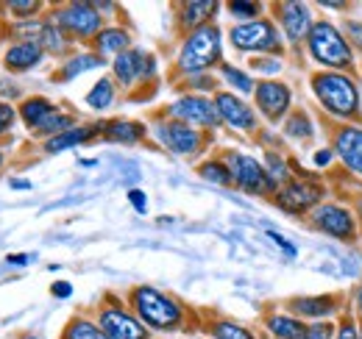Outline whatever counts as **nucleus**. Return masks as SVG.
Here are the masks:
<instances>
[{
    "label": "nucleus",
    "instance_id": "38",
    "mask_svg": "<svg viewBox=\"0 0 362 339\" xmlns=\"http://www.w3.org/2000/svg\"><path fill=\"white\" fill-rule=\"evenodd\" d=\"M6 8L11 11V17H17V20L23 23V20H34L37 11L42 8V3H40V0H8Z\"/></svg>",
    "mask_w": 362,
    "mask_h": 339
},
{
    "label": "nucleus",
    "instance_id": "3",
    "mask_svg": "<svg viewBox=\"0 0 362 339\" xmlns=\"http://www.w3.org/2000/svg\"><path fill=\"white\" fill-rule=\"evenodd\" d=\"M129 306L148 331H159V334L179 331L184 326V317H187L184 306L176 297L165 295L153 287H134L129 292Z\"/></svg>",
    "mask_w": 362,
    "mask_h": 339
},
{
    "label": "nucleus",
    "instance_id": "51",
    "mask_svg": "<svg viewBox=\"0 0 362 339\" xmlns=\"http://www.w3.org/2000/svg\"><path fill=\"white\" fill-rule=\"evenodd\" d=\"M11 189H31V181H25V178H11Z\"/></svg>",
    "mask_w": 362,
    "mask_h": 339
},
{
    "label": "nucleus",
    "instance_id": "30",
    "mask_svg": "<svg viewBox=\"0 0 362 339\" xmlns=\"http://www.w3.org/2000/svg\"><path fill=\"white\" fill-rule=\"evenodd\" d=\"M62 339H109L106 331L98 326V320H87V317H73L64 328Z\"/></svg>",
    "mask_w": 362,
    "mask_h": 339
},
{
    "label": "nucleus",
    "instance_id": "35",
    "mask_svg": "<svg viewBox=\"0 0 362 339\" xmlns=\"http://www.w3.org/2000/svg\"><path fill=\"white\" fill-rule=\"evenodd\" d=\"M40 47H42L45 53L59 56V53H64V50L70 47V40H67V34H64L62 28H56L53 23H45V31H42V37H40Z\"/></svg>",
    "mask_w": 362,
    "mask_h": 339
},
{
    "label": "nucleus",
    "instance_id": "9",
    "mask_svg": "<svg viewBox=\"0 0 362 339\" xmlns=\"http://www.w3.org/2000/svg\"><path fill=\"white\" fill-rule=\"evenodd\" d=\"M326 186L315 181V178H290L276 195H273V203L281 209V212L293 214V217H301V214H310L313 209H317L320 203H326Z\"/></svg>",
    "mask_w": 362,
    "mask_h": 339
},
{
    "label": "nucleus",
    "instance_id": "13",
    "mask_svg": "<svg viewBox=\"0 0 362 339\" xmlns=\"http://www.w3.org/2000/svg\"><path fill=\"white\" fill-rule=\"evenodd\" d=\"M254 103H257V112L268 123H281V120H287V114L293 109V89H290V84L276 81V78L257 81Z\"/></svg>",
    "mask_w": 362,
    "mask_h": 339
},
{
    "label": "nucleus",
    "instance_id": "17",
    "mask_svg": "<svg viewBox=\"0 0 362 339\" xmlns=\"http://www.w3.org/2000/svg\"><path fill=\"white\" fill-rule=\"evenodd\" d=\"M98 326L106 331L109 339H148V328L123 303H106L98 311Z\"/></svg>",
    "mask_w": 362,
    "mask_h": 339
},
{
    "label": "nucleus",
    "instance_id": "48",
    "mask_svg": "<svg viewBox=\"0 0 362 339\" xmlns=\"http://www.w3.org/2000/svg\"><path fill=\"white\" fill-rule=\"evenodd\" d=\"M50 292H53V297H70L73 295V284H67V281H53Z\"/></svg>",
    "mask_w": 362,
    "mask_h": 339
},
{
    "label": "nucleus",
    "instance_id": "46",
    "mask_svg": "<svg viewBox=\"0 0 362 339\" xmlns=\"http://www.w3.org/2000/svg\"><path fill=\"white\" fill-rule=\"evenodd\" d=\"M334 159H337V156H334V150H332V148H320V150H315V156H313V162H315L317 170L329 167Z\"/></svg>",
    "mask_w": 362,
    "mask_h": 339
},
{
    "label": "nucleus",
    "instance_id": "29",
    "mask_svg": "<svg viewBox=\"0 0 362 339\" xmlns=\"http://www.w3.org/2000/svg\"><path fill=\"white\" fill-rule=\"evenodd\" d=\"M206 331L212 339H257V334L248 326L234 323V320H212L206 326Z\"/></svg>",
    "mask_w": 362,
    "mask_h": 339
},
{
    "label": "nucleus",
    "instance_id": "28",
    "mask_svg": "<svg viewBox=\"0 0 362 339\" xmlns=\"http://www.w3.org/2000/svg\"><path fill=\"white\" fill-rule=\"evenodd\" d=\"M115 97H117L115 78H100V81H95V86L87 92L84 103L90 106L92 112H103V109H109V106L115 103Z\"/></svg>",
    "mask_w": 362,
    "mask_h": 339
},
{
    "label": "nucleus",
    "instance_id": "25",
    "mask_svg": "<svg viewBox=\"0 0 362 339\" xmlns=\"http://www.w3.org/2000/svg\"><path fill=\"white\" fill-rule=\"evenodd\" d=\"M265 328H268V334L276 339H301L304 331H307V323L298 320V317L290 314V311H271V314L265 317Z\"/></svg>",
    "mask_w": 362,
    "mask_h": 339
},
{
    "label": "nucleus",
    "instance_id": "31",
    "mask_svg": "<svg viewBox=\"0 0 362 339\" xmlns=\"http://www.w3.org/2000/svg\"><path fill=\"white\" fill-rule=\"evenodd\" d=\"M221 78L234 89V95H254V89H257V81L245 70H240L234 64H226V61L221 64Z\"/></svg>",
    "mask_w": 362,
    "mask_h": 339
},
{
    "label": "nucleus",
    "instance_id": "16",
    "mask_svg": "<svg viewBox=\"0 0 362 339\" xmlns=\"http://www.w3.org/2000/svg\"><path fill=\"white\" fill-rule=\"evenodd\" d=\"M343 300L346 297L337 295V292H329V295H298L287 300V311L296 314L298 320L304 323H320V320H334L343 311Z\"/></svg>",
    "mask_w": 362,
    "mask_h": 339
},
{
    "label": "nucleus",
    "instance_id": "18",
    "mask_svg": "<svg viewBox=\"0 0 362 339\" xmlns=\"http://www.w3.org/2000/svg\"><path fill=\"white\" fill-rule=\"evenodd\" d=\"M329 148L351 175L362 178V123H340L332 131Z\"/></svg>",
    "mask_w": 362,
    "mask_h": 339
},
{
    "label": "nucleus",
    "instance_id": "15",
    "mask_svg": "<svg viewBox=\"0 0 362 339\" xmlns=\"http://www.w3.org/2000/svg\"><path fill=\"white\" fill-rule=\"evenodd\" d=\"M215 109H218V117L221 123L228 126L231 131H243V133H254L259 128V114L257 109L243 100L240 95L234 92H215Z\"/></svg>",
    "mask_w": 362,
    "mask_h": 339
},
{
    "label": "nucleus",
    "instance_id": "12",
    "mask_svg": "<svg viewBox=\"0 0 362 339\" xmlns=\"http://www.w3.org/2000/svg\"><path fill=\"white\" fill-rule=\"evenodd\" d=\"M153 136L162 148H168L176 156H195L206 145V131H198L192 126H184L179 120H162L153 126Z\"/></svg>",
    "mask_w": 362,
    "mask_h": 339
},
{
    "label": "nucleus",
    "instance_id": "37",
    "mask_svg": "<svg viewBox=\"0 0 362 339\" xmlns=\"http://www.w3.org/2000/svg\"><path fill=\"white\" fill-rule=\"evenodd\" d=\"M340 31H343V37L349 40L351 50H354L357 56H362V20H357V17H346V20L340 23Z\"/></svg>",
    "mask_w": 362,
    "mask_h": 339
},
{
    "label": "nucleus",
    "instance_id": "32",
    "mask_svg": "<svg viewBox=\"0 0 362 339\" xmlns=\"http://www.w3.org/2000/svg\"><path fill=\"white\" fill-rule=\"evenodd\" d=\"M262 165L268 170V178H271L273 184H276V189H281L290 178H293V170H290V162L281 156V153H276V150H265V159H262Z\"/></svg>",
    "mask_w": 362,
    "mask_h": 339
},
{
    "label": "nucleus",
    "instance_id": "55",
    "mask_svg": "<svg viewBox=\"0 0 362 339\" xmlns=\"http://www.w3.org/2000/svg\"><path fill=\"white\" fill-rule=\"evenodd\" d=\"M20 339H37V337H20Z\"/></svg>",
    "mask_w": 362,
    "mask_h": 339
},
{
    "label": "nucleus",
    "instance_id": "44",
    "mask_svg": "<svg viewBox=\"0 0 362 339\" xmlns=\"http://www.w3.org/2000/svg\"><path fill=\"white\" fill-rule=\"evenodd\" d=\"M265 237L271 239V242H273V245H276V248H281V251H284V254L290 256V258H296V256H298V248H296L293 242H287V239H284V237H281L279 231H268Z\"/></svg>",
    "mask_w": 362,
    "mask_h": 339
},
{
    "label": "nucleus",
    "instance_id": "24",
    "mask_svg": "<svg viewBox=\"0 0 362 339\" xmlns=\"http://www.w3.org/2000/svg\"><path fill=\"white\" fill-rule=\"evenodd\" d=\"M103 64H106V59H100L95 50H92V53H73V56H67V59L62 61L56 78H59L62 84H67V81H73V78H78V76H84V73H90V70H98V67H103Z\"/></svg>",
    "mask_w": 362,
    "mask_h": 339
},
{
    "label": "nucleus",
    "instance_id": "56",
    "mask_svg": "<svg viewBox=\"0 0 362 339\" xmlns=\"http://www.w3.org/2000/svg\"><path fill=\"white\" fill-rule=\"evenodd\" d=\"M360 339H362V326H360Z\"/></svg>",
    "mask_w": 362,
    "mask_h": 339
},
{
    "label": "nucleus",
    "instance_id": "7",
    "mask_svg": "<svg viewBox=\"0 0 362 339\" xmlns=\"http://www.w3.org/2000/svg\"><path fill=\"white\" fill-rule=\"evenodd\" d=\"M50 23L56 28H62L70 42H95V37L106 28L103 25V14L92 3H64V6H56Z\"/></svg>",
    "mask_w": 362,
    "mask_h": 339
},
{
    "label": "nucleus",
    "instance_id": "33",
    "mask_svg": "<svg viewBox=\"0 0 362 339\" xmlns=\"http://www.w3.org/2000/svg\"><path fill=\"white\" fill-rule=\"evenodd\" d=\"M198 175L209 184H218V186H234L231 184V172H228V165L223 159H206L201 167H198Z\"/></svg>",
    "mask_w": 362,
    "mask_h": 339
},
{
    "label": "nucleus",
    "instance_id": "57",
    "mask_svg": "<svg viewBox=\"0 0 362 339\" xmlns=\"http://www.w3.org/2000/svg\"><path fill=\"white\" fill-rule=\"evenodd\" d=\"M192 339H198V337H192Z\"/></svg>",
    "mask_w": 362,
    "mask_h": 339
},
{
    "label": "nucleus",
    "instance_id": "42",
    "mask_svg": "<svg viewBox=\"0 0 362 339\" xmlns=\"http://www.w3.org/2000/svg\"><path fill=\"white\" fill-rule=\"evenodd\" d=\"M337 328V320H320V323H307V331L301 339H332Z\"/></svg>",
    "mask_w": 362,
    "mask_h": 339
},
{
    "label": "nucleus",
    "instance_id": "4",
    "mask_svg": "<svg viewBox=\"0 0 362 339\" xmlns=\"http://www.w3.org/2000/svg\"><path fill=\"white\" fill-rule=\"evenodd\" d=\"M223 34L215 23L201 25L184 37L176 56V70L181 76H201L215 64H223Z\"/></svg>",
    "mask_w": 362,
    "mask_h": 339
},
{
    "label": "nucleus",
    "instance_id": "47",
    "mask_svg": "<svg viewBox=\"0 0 362 339\" xmlns=\"http://www.w3.org/2000/svg\"><path fill=\"white\" fill-rule=\"evenodd\" d=\"M351 314L357 317V323L362 326V284L351 292Z\"/></svg>",
    "mask_w": 362,
    "mask_h": 339
},
{
    "label": "nucleus",
    "instance_id": "54",
    "mask_svg": "<svg viewBox=\"0 0 362 339\" xmlns=\"http://www.w3.org/2000/svg\"><path fill=\"white\" fill-rule=\"evenodd\" d=\"M0 167H3V150H0Z\"/></svg>",
    "mask_w": 362,
    "mask_h": 339
},
{
    "label": "nucleus",
    "instance_id": "8",
    "mask_svg": "<svg viewBox=\"0 0 362 339\" xmlns=\"http://www.w3.org/2000/svg\"><path fill=\"white\" fill-rule=\"evenodd\" d=\"M223 162L228 165L231 172V184L237 189H243L245 195H259V198H273L279 189L268 178V170L265 165L257 159V156H248V153H240V150H226Z\"/></svg>",
    "mask_w": 362,
    "mask_h": 339
},
{
    "label": "nucleus",
    "instance_id": "23",
    "mask_svg": "<svg viewBox=\"0 0 362 339\" xmlns=\"http://www.w3.org/2000/svg\"><path fill=\"white\" fill-rule=\"evenodd\" d=\"M42 56H45V50L37 42H17L6 50L3 64H6L11 73H25V70L37 67V64L42 61Z\"/></svg>",
    "mask_w": 362,
    "mask_h": 339
},
{
    "label": "nucleus",
    "instance_id": "19",
    "mask_svg": "<svg viewBox=\"0 0 362 339\" xmlns=\"http://www.w3.org/2000/svg\"><path fill=\"white\" fill-rule=\"evenodd\" d=\"M221 3L215 0H189V3H181L179 6V25L189 34L201 25H209L212 17L218 14Z\"/></svg>",
    "mask_w": 362,
    "mask_h": 339
},
{
    "label": "nucleus",
    "instance_id": "20",
    "mask_svg": "<svg viewBox=\"0 0 362 339\" xmlns=\"http://www.w3.org/2000/svg\"><path fill=\"white\" fill-rule=\"evenodd\" d=\"M95 53L100 56V59H117L120 53H126V50H132V34L126 31V28H120V25H106L98 37H95Z\"/></svg>",
    "mask_w": 362,
    "mask_h": 339
},
{
    "label": "nucleus",
    "instance_id": "50",
    "mask_svg": "<svg viewBox=\"0 0 362 339\" xmlns=\"http://www.w3.org/2000/svg\"><path fill=\"white\" fill-rule=\"evenodd\" d=\"M320 8H334V11H346V8H349V3H334V0H329V3H320Z\"/></svg>",
    "mask_w": 362,
    "mask_h": 339
},
{
    "label": "nucleus",
    "instance_id": "22",
    "mask_svg": "<svg viewBox=\"0 0 362 339\" xmlns=\"http://www.w3.org/2000/svg\"><path fill=\"white\" fill-rule=\"evenodd\" d=\"M100 136L117 145H136L148 136V128L136 120H109V123H100Z\"/></svg>",
    "mask_w": 362,
    "mask_h": 339
},
{
    "label": "nucleus",
    "instance_id": "5",
    "mask_svg": "<svg viewBox=\"0 0 362 339\" xmlns=\"http://www.w3.org/2000/svg\"><path fill=\"white\" fill-rule=\"evenodd\" d=\"M307 225L317 234L329 237V239L349 242V245H354L362 237V225L357 212L351 206H346V203H337V201H326L317 209H313L307 214Z\"/></svg>",
    "mask_w": 362,
    "mask_h": 339
},
{
    "label": "nucleus",
    "instance_id": "14",
    "mask_svg": "<svg viewBox=\"0 0 362 339\" xmlns=\"http://www.w3.org/2000/svg\"><path fill=\"white\" fill-rule=\"evenodd\" d=\"M112 73H115V81L123 89H132L134 84L151 81L156 76V56L132 47V50L120 53L117 59H112Z\"/></svg>",
    "mask_w": 362,
    "mask_h": 339
},
{
    "label": "nucleus",
    "instance_id": "26",
    "mask_svg": "<svg viewBox=\"0 0 362 339\" xmlns=\"http://www.w3.org/2000/svg\"><path fill=\"white\" fill-rule=\"evenodd\" d=\"M281 131H284V136L293 139V142H310V139L315 136V120H313L304 109H296V112L287 114Z\"/></svg>",
    "mask_w": 362,
    "mask_h": 339
},
{
    "label": "nucleus",
    "instance_id": "39",
    "mask_svg": "<svg viewBox=\"0 0 362 339\" xmlns=\"http://www.w3.org/2000/svg\"><path fill=\"white\" fill-rule=\"evenodd\" d=\"M251 67L265 76V78H273L284 70V56H259V59H251Z\"/></svg>",
    "mask_w": 362,
    "mask_h": 339
},
{
    "label": "nucleus",
    "instance_id": "53",
    "mask_svg": "<svg viewBox=\"0 0 362 339\" xmlns=\"http://www.w3.org/2000/svg\"><path fill=\"white\" fill-rule=\"evenodd\" d=\"M354 212H357V217L362 220V195L357 198V206H354Z\"/></svg>",
    "mask_w": 362,
    "mask_h": 339
},
{
    "label": "nucleus",
    "instance_id": "45",
    "mask_svg": "<svg viewBox=\"0 0 362 339\" xmlns=\"http://www.w3.org/2000/svg\"><path fill=\"white\" fill-rule=\"evenodd\" d=\"M129 203H132L139 214L148 212V195H145L142 189H129Z\"/></svg>",
    "mask_w": 362,
    "mask_h": 339
},
{
    "label": "nucleus",
    "instance_id": "21",
    "mask_svg": "<svg viewBox=\"0 0 362 339\" xmlns=\"http://www.w3.org/2000/svg\"><path fill=\"white\" fill-rule=\"evenodd\" d=\"M95 136H100V123H92V126H76L70 128V131H64V133H59V136H50L45 139V153H64V150H70V148H78V145H84V142H90Z\"/></svg>",
    "mask_w": 362,
    "mask_h": 339
},
{
    "label": "nucleus",
    "instance_id": "10",
    "mask_svg": "<svg viewBox=\"0 0 362 339\" xmlns=\"http://www.w3.org/2000/svg\"><path fill=\"white\" fill-rule=\"evenodd\" d=\"M165 114H168V120H179L184 126H192L198 131H215L218 126H223L221 117H218L215 100L204 97V95H192V92L181 95L173 103H168Z\"/></svg>",
    "mask_w": 362,
    "mask_h": 339
},
{
    "label": "nucleus",
    "instance_id": "49",
    "mask_svg": "<svg viewBox=\"0 0 362 339\" xmlns=\"http://www.w3.org/2000/svg\"><path fill=\"white\" fill-rule=\"evenodd\" d=\"M6 261H8V264H17V267H20V264H28V261H31V256H25V254H8V256H6Z\"/></svg>",
    "mask_w": 362,
    "mask_h": 339
},
{
    "label": "nucleus",
    "instance_id": "43",
    "mask_svg": "<svg viewBox=\"0 0 362 339\" xmlns=\"http://www.w3.org/2000/svg\"><path fill=\"white\" fill-rule=\"evenodd\" d=\"M14 120H17V112H14V106L0 100V136H3V133H8V131L14 128Z\"/></svg>",
    "mask_w": 362,
    "mask_h": 339
},
{
    "label": "nucleus",
    "instance_id": "40",
    "mask_svg": "<svg viewBox=\"0 0 362 339\" xmlns=\"http://www.w3.org/2000/svg\"><path fill=\"white\" fill-rule=\"evenodd\" d=\"M218 84H221V81H215L212 76H204V73H201V76H189V78H187V89H189L192 95H204V97L215 95V92H218Z\"/></svg>",
    "mask_w": 362,
    "mask_h": 339
},
{
    "label": "nucleus",
    "instance_id": "36",
    "mask_svg": "<svg viewBox=\"0 0 362 339\" xmlns=\"http://www.w3.org/2000/svg\"><path fill=\"white\" fill-rule=\"evenodd\" d=\"M42 31H45V23H40V20H23V23H17V25H11V37L14 40H20V42H37L40 44V37H42Z\"/></svg>",
    "mask_w": 362,
    "mask_h": 339
},
{
    "label": "nucleus",
    "instance_id": "11",
    "mask_svg": "<svg viewBox=\"0 0 362 339\" xmlns=\"http://www.w3.org/2000/svg\"><path fill=\"white\" fill-rule=\"evenodd\" d=\"M273 11H276V25L284 37V42L298 47V44L307 42L313 25L317 23L315 11L310 3H301V0H281V3H273Z\"/></svg>",
    "mask_w": 362,
    "mask_h": 339
},
{
    "label": "nucleus",
    "instance_id": "6",
    "mask_svg": "<svg viewBox=\"0 0 362 339\" xmlns=\"http://www.w3.org/2000/svg\"><path fill=\"white\" fill-rule=\"evenodd\" d=\"M228 40L243 53H259V56H284V37L271 17H259L254 23H237L228 31Z\"/></svg>",
    "mask_w": 362,
    "mask_h": 339
},
{
    "label": "nucleus",
    "instance_id": "52",
    "mask_svg": "<svg viewBox=\"0 0 362 339\" xmlns=\"http://www.w3.org/2000/svg\"><path fill=\"white\" fill-rule=\"evenodd\" d=\"M98 11H115V3H92Z\"/></svg>",
    "mask_w": 362,
    "mask_h": 339
},
{
    "label": "nucleus",
    "instance_id": "41",
    "mask_svg": "<svg viewBox=\"0 0 362 339\" xmlns=\"http://www.w3.org/2000/svg\"><path fill=\"white\" fill-rule=\"evenodd\" d=\"M332 339H360V323L357 317L349 311V314H340L337 320V328H334V337Z\"/></svg>",
    "mask_w": 362,
    "mask_h": 339
},
{
    "label": "nucleus",
    "instance_id": "34",
    "mask_svg": "<svg viewBox=\"0 0 362 339\" xmlns=\"http://www.w3.org/2000/svg\"><path fill=\"white\" fill-rule=\"evenodd\" d=\"M226 11L234 20H240V23H254V20L265 17L262 14L265 6L262 3H254V0H231V3H226Z\"/></svg>",
    "mask_w": 362,
    "mask_h": 339
},
{
    "label": "nucleus",
    "instance_id": "1",
    "mask_svg": "<svg viewBox=\"0 0 362 339\" xmlns=\"http://www.w3.org/2000/svg\"><path fill=\"white\" fill-rule=\"evenodd\" d=\"M310 89L317 106L340 123H360L362 120V95L354 73H334L317 70L310 76Z\"/></svg>",
    "mask_w": 362,
    "mask_h": 339
},
{
    "label": "nucleus",
    "instance_id": "2",
    "mask_svg": "<svg viewBox=\"0 0 362 339\" xmlns=\"http://www.w3.org/2000/svg\"><path fill=\"white\" fill-rule=\"evenodd\" d=\"M307 53L310 61H315L320 70H334V73H354L357 70V53L351 50L349 40L343 37L340 25L332 20H317L307 37Z\"/></svg>",
    "mask_w": 362,
    "mask_h": 339
},
{
    "label": "nucleus",
    "instance_id": "27",
    "mask_svg": "<svg viewBox=\"0 0 362 339\" xmlns=\"http://www.w3.org/2000/svg\"><path fill=\"white\" fill-rule=\"evenodd\" d=\"M56 109H59V106H56V103H50L47 97H28V100L20 106V117H23V123H25V126L37 131V128L42 126Z\"/></svg>",
    "mask_w": 362,
    "mask_h": 339
}]
</instances>
